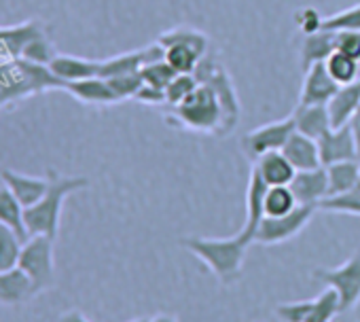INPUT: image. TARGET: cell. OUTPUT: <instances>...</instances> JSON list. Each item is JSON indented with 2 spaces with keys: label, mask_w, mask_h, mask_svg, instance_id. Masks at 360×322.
<instances>
[{
  "label": "cell",
  "mask_w": 360,
  "mask_h": 322,
  "mask_svg": "<svg viewBox=\"0 0 360 322\" xmlns=\"http://www.w3.org/2000/svg\"><path fill=\"white\" fill-rule=\"evenodd\" d=\"M282 153L286 155V159L295 166L297 172L301 170H316L322 166L320 161V148H318V140L301 134V131H292L290 138L286 140Z\"/></svg>",
  "instance_id": "17"
},
{
  "label": "cell",
  "mask_w": 360,
  "mask_h": 322,
  "mask_svg": "<svg viewBox=\"0 0 360 322\" xmlns=\"http://www.w3.org/2000/svg\"><path fill=\"white\" fill-rule=\"evenodd\" d=\"M39 295L34 282L20 269L0 271V303L3 305H22Z\"/></svg>",
  "instance_id": "19"
},
{
  "label": "cell",
  "mask_w": 360,
  "mask_h": 322,
  "mask_svg": "<svg viewBox=\"0 0 360 322\" xmlns=\"http://www.w3.org/2000/svg\"><path fill=\"white\" fill-rule=\"evenodd\" d=\"M53 238L30 236L20 252L18 267L34 282L39 295L56 286V259H53Z\"/></svg>",
  "instance_id": "5"
},
{
  "label": "cell",
  "mask_w": 360,
  "mask_h": 322,
  "mask_svg": "<svg viewBox=\"0 0 360 322\" xmlns=\"http://www.w3.org/2000/svg\"><path fill=\"white\" fill-rule=\"evenodd\" d=\"M172 115L167 117V123L198 134H210L217 138H223V106L214 94L212 87L200 83L191 96H187L180 104L172 106Z\"/></svg>",
  "instance_id": "3"
},
{
  "label": "cell",
  "mask_w": 360,
  "mask_h": 322,
  "mask_svg": "<svg viewBox=\"0 0 360 322\" xmlns=\"http://www.w3.org/2000/svg\"><path fill=\"white\" fill-rule=\"evenodd\" d=\"M148 322H178L172 314H157L155 318H150Z\"/></svg>",
  "instance_id": "44"
},
{
  "label": "cell",
  "mask_w": 360,
  "mask_h": 322,
  "mask_svg": "<svg viewBox=\"0 0 360 322\" xmlns=\"http://www.w3.org/2000/svg\"><path fill=\"white\" fill-rule=\"evenodd\" d=\"M314 299L309 301H295V303H282L276 307V316L280 322H305L311 314Z\"/></svg>",
  "instance_id": "38"
},
{
  "label": "cell",
  "mask_w": 360,
  "mask_h": 322,
  "mask_svg": "<svg viewBox=\"0 0 360 322\" xmlns=\"http://www.w3.org/2000/svg\"><path fill=\"white\" fill-rule=\"evenodd\" d=\"M112 91L117 94V98L123 102V100H134L138 89L144 85V79L140 72H129V75H119V77H110L108 79Z\"/></svg>",
  "instance_id": "37"
},
{
  "label": "cell",
  "mask_w": 360,
  "mask_h": 322,
  "mask_svg": "<svg viewBox=\"0 0 360 322\" xmlns=\"http://www.w3.org/2000/svg\"><path fill=\"white\" fill-rule=\"evenodd\" d=\"M161 58H163V47L159 43H153L142 49H136V51H127V53H119V56L100 60V77L110 79V77H119V75L140 72V68L144 64L161 60Z\"/></svg>",
  "instance_id": "9"
},
{
  "label": "cell",
  "mask_w": 360,
  "mask_h": 322,
  "mask_svg": "<svg viewBox=\"0 0 360 322\" xmlns=\"http://www.w3.org/2000/svg\"><path fill=\"white\" fill-rule=\"evenodd\" d=\"M136 102L140 104H148V106H161V104H167V98H165V89H157L153 85H142L134 98Z\"/></svg>",
  "instance_id": "41"
},
{
  "label": "cell",
  "mask_w": 360,
  "mask_h": 322,
  "mask_svg": "<svg viewBox=\"0 0 360 322\" xmlns=\"http://www.w3.org/2000/svg\"><path fill=\"white\" fill-rule=\"evenodd\" d=\"M47 66L64 85L72 81L100 77V60H87V58H79L70 53H56Z\"/></svg>",
  "instance_id": "16"
},
{
  "label": "cell",
  "mask_w": 360,
  "mask_h": 322,
  "mask_svg": "<svg viewBox=\"0 0 360 322\" xmlns=\"http://www.w3.org/2000/svg\"><path fill=\"white\" fill-rule=\"evenodd\" d=\"M255 170L259 172V176L265 181L267 187H282V185H290L297 170L290 161L286 159V155L282 150H274L267 153L263 157L257 159Z\"/></svg>",
  "instance_id": "20"
},
{
  "label": "cell",
  "mask_w": 360,
  "mask_h": 322,
  "mask_svg": "<svg viewBox=\"0 0 360 322\" xmlns=\"http://www.w3.org/2000/svg\"><path fill=\"white\" fill-rule=\"evenodd\" d=\"M180 246L185 250H189L191 255H195L212 273L214 278L225 284L231 286L240 280L242 276V265H244V257L248 250V244L240 238H183L180 240Z\"/></svg>",
  "instance_id": "2"
},
{
  "label": "cell",
  "mask_w": 360,
  "mask_h": 322,
  "mask_svg": "<svg viewBox=\"0 0 360 322\" xmlns=\"http://www.w3.org/2000/svg\"><path fill=\"white\" fill-rule=\"evenodd\" d=\"M56 53H58V51H56L51 39H49L47 34H41V37H37V39L24 49V53H22L20 60H26V62H32V64H43V66H47V64L53 60Z\"/></svg>",
  "instance_id": "36"
},
{
  "label": "cell",
  "mask_w": 360,
  "mask_h": 322,
  "mask_svg": "<svg viewBox=\"0 0 360 322\" xmlns=\"http://www.w3.org/2000/svg\"><path fill=\"white\" fill-rule=\"evenodd\" d=\"M3 37H5V26H0V43H3Z\"/></svg>",
  "instance_id": "45"
},
{
  "label": "cell",
  "mask_w": 360,
  "mask_h": 322,
  "mask_svg": "<svg viewBox=\"0 0 360 322\" xmlns=\"http://www.w3.org/2000/svg\"><path fill=\"white\" fill-rule=\"evenodd\" d=\"M64 91H68L75 100L89 104V106H112V104L121 102L117 98V94L112 91L108 79H102V77H91V79L66 83Z\"/></svg>",
  "instance_id": "15"
},
{
  "label": "cell",
  "mask_w": 360,
  "mask_h": 322,
  "mask_svg": "<svg viewBox=\"0 0 360 322\" xmlns=\"http://www.w3.org/2000/svg\"><path fill=\"white\" fill-rule=\"evenodd\" d=\"M339 87L341 85H337L333 81L324 62L311 64L307 70H303V85H301L299 104H322V106H326Z\"/></svg>",
  "instance_id": "12"
},
{
  "label": "cell",
  "mask_w": 360,
  "mask_h": 322,
  "mask_svg": "<svg viewBox=\"0 0 360 322\" xmlns=\"http://www.w3.org/2000/svg\"><path fill=\"white\" fill-rule=\"evenodd\" d=\"M267 189L269 187L265 185V181L252 168L250 179H248V189H246V219H244V225L238 233L248 246L255 244L257 229H259L261 221L265 219V193H267Z\"/></svg>",
  "instance_id": "10"
},
{
  "label": "cell",
  "mask_w": 360,
  "mask_h": 322,
  "mask_svg": "<svg viewBox=\"0 0 360 322\" xmlns=\"http://www.w3.org/2000/svg\"><path fill=\"white\" fill-rule=\"evenodd\" d=\"M349 129H352V136H354V142H356V153H358V161H360V110L354 115V119L349 121Z\"/></svg>",
  "instance_id": "42"
},
{
  "label": "cell",
  "mask_w": 360,
  "mask_h": 322,
  "mask_svg": "<svg viewBox=\"0 0 360 322\" xmlns=\"http://www.w3.org/2000/svg\"><path fill=\"white\" fill-rule=\"evenodd\" d=\"M326 110H328L333 127L347 125L354 119V115L360 110V79L354 83L341 85L337 94L328 100Z\"/></svg>",
  "instance_id": "18"
},
{
  "label": "cell",
  "mask_w": 360,
  "mask_h": 322,
  "mask_svg": "<svg viewBox=\"0 0 360 322\" xmlns=\"http://www.w3.org/2000/svg\"><path fill=\"white\" fill-rule=\"evenodd\" d=\"M22 246L24 242L20 240V236L7 225L0 223V271H9L18 267Z\"/></svg>",
  "instance_id": "30"
},
{
  "label": "cell",
  "mask_w": 360,
  "mask_h": 322,
  "mask_svg": "<svg viewBox=\"0 0 360 322\" xmlns=\"http://www.w3.org/2000/svg\"><path fill=\"white\" fill-rule=\"evenodd\" d=\"M157 43L165 49V47H172V45H189L193 49H198L202 56H206L210 51V39L200 32L198 28H191V26H176V28H169L165 32L159 34Z\"/></svg>",
  "instance_id": "26"
},
{
  "label": "cell",
  "mask_w": 360,
  "mask_h": 322,
  "mask_svg": "<svg viewBox=\"0 0 360 322\" xmlns=\"http://www.w3.org/2000/svg\"><path fill=\"white\" fill-rule=\"evenodd\" d=\"M204 56L189 45H172L163 49V60L174 68L176 75H193Z\"/></svg>",
  "instance_id": "27"
},
{
  "label": "cell",
  "mask_w": 360,
  "mask_h": 322,
  "mask_svg": "<svg viewBox=\"0 0 360 322\" xmlns=\"http://www.w3.org/2000/svg\"><path fill=\"white\" fill-rule=\"evenodd\" d=\"M58 322H89L79 309H68V311H64L62 316H60V320Z\"/></svg>",
  "instance_id": "43"
},
{
  "label": "cell",
  "mask_w": 360,
  "mask_h": 322,
  "mask_svg": "<svg viewBox=\"0 0 360 322\" xmlns=\"http://www.w3.org/2000/svg\"><path fill=\"white\" fill-rule=\"evenodd\" d=\"M292 119H295V129L314 140H320L333 127L328 110L322 104H299L292 112Z\"/></svg>",
  "instance_id": "21"
},
{
  "label": "cell",
  "mask_w": 360,
  "mask_h": 322,
  "mask_svg": "<svg viewBox=\"0 0 360 322\" xmlns=\"http://www.w3.org/2000/svg\"><path fill=\"white\" fill-rule=\"evenodd\" d=\"M49 187L43 200L24 210V223L30 236H47V238H58L60 233V221H62V208L64 202L77 193L89 187V179L85 176H66L56 170L47 172Z\"/></svg>",
  "instance_id": "1"
},
{
  "label": "cell",
  "mask_w": 360,
  "mask_h": 322,
  "mask_svg": "<svg viewBox=\"0 0 360 322\" xmlns=\"http://www.w3.org/2000/svg\"><path fill=\"white\" fill-rule=\"evenodd\" d=\"M41 34H47V28L39 20H28V22H22L18 26H5V37H3L0 47H5V51L13 60H20L24 49Z\"/></svg>",
  "instance_id": "22"
},
{
  "label": "cell",
  "mask_w": 360,
  "mask_h": 322,
  "mask_svg": "<svg viewBox=\"0 0 360 322\" xmlns=\"http://www.w3.org/2000/svg\"><path fill=\"white\" fill-rule=\"evenodd\" d=\"M150 318H138V320H131V322H148Z\"/></svg>",
  "instance_id": "46"
},
{
  "label": "cell",
  "mask_w": 360,
  "mask_h": 322,
  "mask_svg": "<svg viewBox=\"0 0 360 322\" xmlns=\"http://www.w3.org/2000/svg\"><path fill=\"white\" fill-rule=\"evenodd\" d=\"M328 75L333 77V81L337 85H347V83H354L358 81V68H360V62H356L354 58L341 53V51H333L326 62H324Z\"/></svg>",
  "instance_id": "28"
},
{
  "label": "cell",
  "mask_w": 360,
  "mask_h": 322,
  "mask_svg": "<svg viewBox=\"0 0 360 322\" xmlns=\"http://www.w3.org/2000/svg\"><path fill=\"white\" fill-rule=\"evenodd\" d=\"M299 206L290 185H282V187H269L265 193V217H280V214H288Z\"/></svg>",
  "instance_id": "29"
},
{
  "label": "cell",
  "mask_w": 360,
  "mask_h": 322,
  "mask_svg": "<svg viewBox=\"0 0 360 322\" xmlns=\"http://www.w3.org/2000/svg\"><path fill=\"white\" fill-rule=\"evenodd\" d=\"M322 15L311 9V7H305V9H299L297 15H295V22H297V28L307 37V34H314L318 30H322Z\"/></svg>",
  "instance_id": "39"
},
{
  "label": "cell",
  "mask_w": 360,
  "mask_h": 322,
  "mask_svg": "<svg viewBox=\"0 0 360 322\" xmlns=\"http://www.w3.org/2000/svg\"><path fill=\"white\" fill-rule=\"evenodd\" d=\"M322 30L328 32H349L360 30V5H354L349 9L337 11L322 20Z\"/></svg>",
  "instance_id": "33"
},
{
  "label": "cell",
  "mask_w": 360,
  "mask_h": 322,
  "mask_svg": "<svg viewBox=\"0 0 360 322\" xmlns=\"http://www.w3.org/2000/svg\"><path fill=\"white\" fill-rule=\"evenodd\" d=\"M328 179V198L347 193L360 183V161H339V164L326 166Z\"/></svg>",
  "instance_id": "25"
},
{
  "label": "cell",
  "mask_w": 360,
  "mask_h": 322,
  "mask_svg": "<svg viewBox=\"0 0 360 322\" xmlns=\"http://www.w3.org/2000/svg\"><path fill=\"white\" fill-rule=\"evenodd\" d=\"M195 79L198 83H204L208 87L214 89L221 106H223V115H225V121H223V136H229L238 123H240V115H242V106H240V98H238V91H236V85L227 72V68L219 62L217 53H206L198 68H195Z\"/></svg>",
  "instance_id": "4"
},
{
  "label": "cell",
  "mask_w": 360,
  "mask_h": 322,
  "mask_svg": "<svg viewBox=\"0 0 360 322\" xmlns=\"http://www.w3.org/2000/svg\"><path fill=\"white\" fill-rule=\"evenodd\" d=\"M318 212V206H305L299 204L292 212L288 214H280V217H265L257 229L255 236V244L261 246H276V244H284L292 238H297L307 223L311 221V217Z\"/></svg>",
  "instance_id": "6"
},
{
  "label": "cell",
  "mask_w": 360,
  "mask_h": 322,
  "mask_svg": "<svg viewBox=\"0 0 360 322\" xmlns=\"http://www.w3.org/2000/svg\"><path fill=\"white\" fill-rule=\"evenodd\" d=\"M341 314V305H339V295L333 288H324L316 299H314V307L311 314L305 322H335V318Z\"/></svg>",
  "instance_id": "31"
},
{
  "label": "cell",
  "mask_w": 360,
  "mask_h": 322,
  "mask_svg": "<svg viewBox=\"0 0 360 322\" xmlns=\"http://www.w3.org/2000/svg\"><path fill=\"white\" fill-rule=\"evenodd\" d=\"M140 75H142V79H144L146 85H153V87H157V89H165V87L172 83V79L176 77L174 68H172L163 58L144 64V66L140 68Z\"/></svg>",
  "instance_id": "34"
},
{
  "label": "cell",
  "mask_w": 360,
  "mask_h": 322,
  "mask_svg": "<svg viewBox=\"0 0 360 322\" xmlns=\"http://www.w3.org/2000/svg\"><path fill=\"white\" fill-rule=\"evenodd\" d=\"M24 210L26 208L20 204V200L7 187V183L0 179V223L7 225L9 229H13L22 242H26L30 238L26 223H24Z\"/></svg>",
  "instance_id": "24"
},
{
  "label": "cell",
  "mask_w": 360,
  "mask_h": 322,
  "mask_svg": "<svg viewBox=\"0 0 360 322\" xmlns=\"http://www.w3.org/2000/svg\"><path fill=\"white\" fill-rule=\"evenodd\" d=\"M290 189L299 204L305 206H320L322 200L328 198V179L326 168L320 166L316 170H301L295 174Z\"/></svg>",
  "instance_id": "13"
},
{
  "label": "cell",
  "mask_w": 360,
  "mask_h": 322,
  "mask_svg": "<svg viewBox=\"0 0 360 322\" xmlns=\"http://www.w3.org/2000/svg\"><path fill=\"white\" fill-rule=\"evenodd\" d=\"M318 148H320V161L322 166H333L339 164V161H354L358 159L356 153V142L349 129V123L343 127H330L320 140H318Z\"/></svg>",
  "instance_id": "11"
},
{
  "label": "cell",
  "mask_w": 360,
  "mask_h": 322,
  "mask_svg": "<svg viewBox=\"0 0 360 322\" xmlns=\"http://www.w3.org/2000/svg\"><path fill=\"white\" fill-rule=\"evenodd\" d=\"M337 49V32L318 30L314 34H307L301 45V68L307 70L311 64L326 62V58Z\"/></svg>",
  "instance_id": "23"
},
{
  "label": "cell",
  "mask_w": 360,
  "mask_h": 322,
  "mask_svg": "<svg viewBox=\"0 0 360 322\" xmlns=\"http://www.w3.org/2000/svg\"><path fill=\"white\" fill-rule=\"evenodd\" d=\"M311 276L339 295L341 314L349 311L360 301V248L343 265L335 269H314Z\"/></svg>",
  "instance_id": "7"
},
{
  "label": "cell",
  "mask_w": 360,
  "mask_h": 322,
  "mask_svg": "<svg viewBox=\"0 0 360 322\" xmlns=\"http://www.w3.org/2000/svg\"><path fill=\"white\" fill-rule=\"evenodd\" d=\"M318 210L324 212H333V214H352V217H360V183L349 189L347 193L341 195H333L320 202Z\"/></svg>",
  "instance_id": "32"
},
{
  "label": "cell",
  "mask_w": 360,
  "mask_h": 322,
  "mask_svg": "<svg viewBox=\"0 0 360 322\" xmlns=\"http://www.w3.org/2000/svg\"><path fill=\"white\" fill-rule=\"evenodd\" d=\"M0 179L7 183V187L13 191V195L20 200V204L24 208L37 206L49 187L47 176H28V174L15 172V170H0Z\"/></svg>",
  "instance_id": "14"
},
{
  "label": "cell",
  "mask_w": 360,
  "mask_h": 322,
  "mask_svg": "<svg viewBox=\"0 0 360 322\" xmlns=\"http://www.w3.org/2000/svg\"><path fill=\"white\" fill-rule=\"evenodd\" d=\"M198 79L195 75H176L172 79V83L165 87V98H167V106H176L183 102L187 96H191L198 87Z\"/></svg>",
  "instance_id": "35"
},
{
  "label": "cell",
  "mask_w": 360,
  "mask_h": 322,
  "mask_svg": "<svg viewBox=\"0 0 360 322\" xmlns=\"http://www.w3.org/2000/svg\"><path fill=\"white\" fill-rule=\"evenodd\" d=\"M292 131H295V119L290 115V117H284V119L265 123V125L248 131L242 138V148H244V153L250 159L257 161L259 157H263L267 153L282 150Z\"/></svg>",
  "instance_id": "8"
},
{
  "label": "cell",
  "mask_w": 360,
  "mask_h": 322,
  "mask_svg": "<svg viewBox=\"0 0 360 322\" xmlns=\"http://www.w3.org/2000/svg\"><path fill=\"white\" fill-rule=\"evenodd\" d=\"M337 51L360 62V30L337 32Z\"/></svg>",
  "instance_id": "40"
}]
</instances>
